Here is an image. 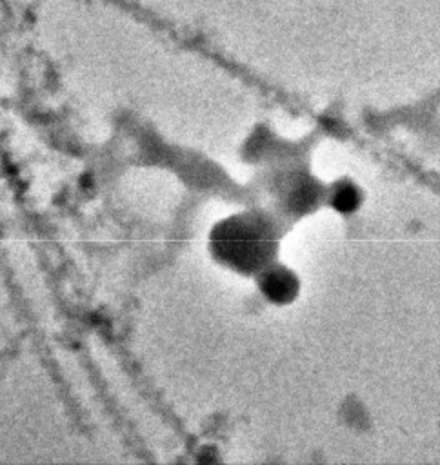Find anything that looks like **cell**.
Listing matches in <instances>:
<instances>
[{
	"instance_id": "obj_1",
	"label": "cell",
	"mask_w": 440,
	"mask_h": 465,
	"mask_svg": "<svg viewBox=\"0 0 440 465\" xmlns=\"http://www.w3.org/2000/svg\"><path fill=\"white\" fill-rule=\"evenodd\" d=\"M213 249L224 263L249 272L267 263L273 252V236L260 218L235 216L215 229Z\"/></svg>"
},
{
	"instance_id": "obj_2",
	"label": "cell",
	"mask_w": 440,
	"mask_h": 465,
	"mask_svg": "<svg viewBox=\"0 0 440 465\" xmlns=\"http://www.w3.org/2000/svg\"><path fill=\"white\" fill-rule=\"evenodd\" d=\"M260 289L271 302L287 303L298 292V280L285 267H269L267 271L262 272Z\"/></svg>"
},
{
	"instance_id": "obj_3",
	"label": "cell",
	"mask_w": 440,
	"mask_h": 465,
	"mask_svg": "<svg viewBox=\"0 0 440 465\" xmlns=\"http://www.w3.org/2000/svg\"><path fill=\"white\" fill-rule=\"evenodd\" d=\"M331 205L342 213H351L360 205V191L351 182L344 180L331 193Z\"/></svg>"
}]
</instances>
